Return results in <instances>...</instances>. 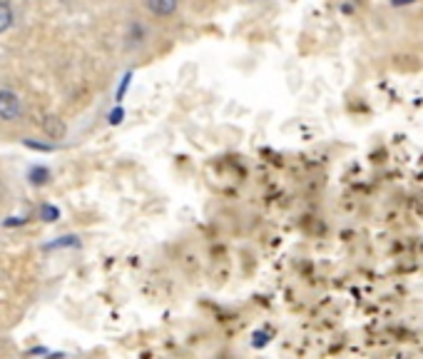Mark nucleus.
<instances>
[{
	"label": "nucleus",
	"mask_w": 423,
	"mask_h": 359,
	"mask_svg": "<svg viewBox=\"0 0 423 359\" xmlns=\"http://www.w3.org/2000/svg\"><path fill=\"white\" fill-rule=\"evenodd\" d=\"M21 100H18V95H15L13 90H0V118L3 120H18L21 118Z\"/></svg>",
	"instance_id": "nucleus-1"
},
{
	"label": "nucleus",
	"mask_w": 423,
	"mask_h": 359,
	"mask_svg": "<svg viewBox=\"0 0 423 359\" xmlns=\"http://www.w3.org/2000/svg\"><path fill=\"white\" fill-rule=\"evenodd\" d=\"M144 8L155 18H172L179 10V0H144Z\"/></svg>",
	"instance_id": "nucleus-2"
},
{
	"label": "nucleus",
	"mask_w": 423,
	"mask_h": 359,
	"mask_svg": "<svg viewBox=\"0 0 423 359\" xmlns=\"http://www.w3.org/2000/svg\"><path fill=\"white\" fill-rule=\"evenodd\" d=\"M13 25V8L8 0H0V33H5Z\"/></svg>",
	"instance_id": "nucleus-3"
},
{
	"label": "nucleus",
	"mask_w": 423,
	"mask_h": 359,
	"mask_svg": "<svg viewBox=\"0 0 423 359\" xmlns=\"http://www.w3.org/2000/svg\"><path fill=\"white\" fill-rule=\"evenodd\" d=\"M45 130H48V135H53V138H62V135H65V125H62L57 118H48Z\"/></svg>",
	"instance_id": "nucleus-4"
},
{
	"label": "nucleus",
	"mask_w": 423,
	"mask_h": 359,
	"mask_svg": "<svg viewBox=\"0 0 423 359\" xmlns=\"http://www.w3.org/2000/svg\"><path fill=\"white\" fill-rule=\"evenodd\" d=\"M40 217L45 222H55L57 217H60V212H57V208H50V205H42V210H40Z\"/></svg>",
	"instance_id": "nucleus-5"
},
{
	"label": "nucleus",
	"mask_w": 423,
	"mask_h": 359,
	"mask_svg": "<svg viewBox=\"0 0 423 359\" xmlns=\"http://www.w3.org/2000/svg\"><path fill=\"white\" fill-rule=\"evenodd\" d=\"M30 180H33L35 185H42V182L48 180V170H42V167H33V170H30Z\"/></svg>",
	"instance_id": "nucleus-6"
}]
</instances>
